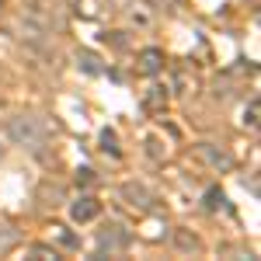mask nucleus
<instances>
[{"label":"nucleus","mask_w":261,"mask_h":261,"mask_svg":"<svg viewBox=\"0 0 261 261\" xmlns=\"http://www.w3.org/2000/svg\"><path fill=\"white\" fill-rule=\"evenodd\" d=\"M174 244H178V251H202L199 237L188 233V230H178V233H174Z\"/></svg>","instance_id":"nucleus-8"},{"label":"nucleus","mask_w":261,"mask_h":261,"mask_svg":"<svg viewBox=\"0 0 261 261\" xmlns=\"http://www.w3.org/2000/svg\"><path fill=\"white\" fill-rule=\"evenodd\" d=\"M244 122H247L251 129L258 125V101H251V105H247V112H244Z\"/></svg>","instance_id":"nucleus-14"},{"label":"nucleus","mask_w":261,"mask_h":261,"mask_svg":"<svg viewBox=\"0 0 261 261\" xmlns=\"http://www.w3.org/2000/svg\"><path fill=\"white\" fill-rule=\"evenodd\" d=\"M143 105H146V112H161L164 105H167V94H164V87H150V94L143 98Z\"/></svg>","instance_id":"nucleus-7"},{"label":"nucleus","mask_w":261,"mask_h":261,"mask_svg":"<svg viewBox=\"0 0 261 261\" xmlns=\"http://www.w3.org/2000/svg\"><path fill=\"white\" fill-rule=\"evenodd\" d=\"M53 237H56L63 247H81V241H77V237H73L66 226H60V223H53Z\"/></svg>","instance_id":"nucleus-10"},{"label":"nucleus","mask_w":261,"mask_h":261,"mask_svg":"<svg viewBox=\"0 0 261 261\" xmlns=\"http://www.w3.org/2000/svg\"><path fill=\"white\" fill-rule=\"evenodd\" d=\"M0 157H4V153H0Z\"/></svg>","instance_id":"nucleus-19"},{"label":"nucleus","mask_w":261,"mask_h":261,"mask_svg":"<svg viewBox=\"0 0 261 261\" xmlns=\"http://www.w3.org/2000/svg\"><path fill=\"white\" fill-rule=\"evenodd\" d=\"M174 4H181V0H164V7H174Z\"/></svg>","instance_id":"nucleus-17"},{"label":"nucleus","mask_w":261,"mask_h":261,"mask_svg":"<svg viewBox=\"0 0 261 261\" xmlns=\"http://www.w3.org/2000/svg\"><path fill=\"white\" fill-rule=\"evenodd\" d=\"M94 171H91V167H81V171H77V185H94Z\"/></svg>","instance_id":"nucleus-15"},{"label":"nucleus","mask_w":261,"mask_h":261,"mask_svg":"<svg viewBox=\"0 0 261 261\" xmlns=\"http://www.w3.org/2000/svg\"><path fill=\"white\" fill-rule=\"evenodd\" d=\"M4 4H7V0H0V11H4Z\"/></svg>","instance_id":"nucleus-18"},{"label":"nucleus","mask_w":261,"mask_h":261,"mask_svg":"<svg viewBox=\"0 0 261 261\" xmlns=\"http://www.w3.org/2000/svg\"><path fill=\"white\" fill-rule=\"evenodd\" d=\"M98 213H101V202L91 199V195H81V199L70 205V216H73V223H91Z\"/></svg>","instance_id":"nucleus-3"},{"label":"nucleus","mask_w":261,"mask_h":261,"mask_svg":"<svg viewBox=\"0 0 261 261\" xmlns=\"http://www.w3.org/2000/svg\"><path fill=\"white\" fill-rule=\"evenodd\" d=\"M101 146H105V153H112V157H119V136H115V129H105L101 133Z\"/></svg>","instance_id":"nucleus-11"},{"label":"nucleus","mask_w":261,"mask_h":261,"mask_svg":"<svg viewBox=\"0 0 261 261\" xmlns=\"http://www.w3.org/2000/svg\"><path fill=\"white\" fill-rule=\"evenodd\" d=\"M32 258H56V251H53V247H42V244H35V247H32Z\"/></svg>","instance_id":"nucleus-16"},{"label":"nucleus","mask_w":261,"mask_h":261,"mask_svg":"<svg viewBox=\"0 0 261 261\" xmlns=\"http://www.w3.org/2000/svg\"><path fill=\"white\" fill-rule=\"evenodd\" d=\"M223 202H226V199H223V192H220V188H213V192L205 195V209H220Z\"/></svg>","instance_id":"nucleus-13"},{"label":"nucleus","mask_w":261,"mask_h":261,"mask_svg":"<svg viewBox=\"0 0 261 261\" xmlns=\"http://www.w3.org/2000/svg\"><path fill=\"white\" fill-rule=\"evenodd\" d=\"M161 66H164V53L161 49H143L140 53V73L153 77V73H161Z\"/></svg>","instance_id":"nucleus-5"},{"label":"nucleus","mask_w":261,"mask_h":261,"mask_svg":"<svg viewBox=\"0 0 261 261\" xmlns=\"http://www.w3.org/2000/svg\"><path fill=\"white\" fill-rule=\"evenodd\" d=\"M77 63H81L87 73H101V60L94 56V53H87V49H84V53H77Z\"/></svg>","instance_id":"nucleus-12"},{"label":"nucleus","mask_w":261,"mask_h":261,"mask_svg":"<svg viewBox=\"0 0 261 261\" xmlns=\"http://www.w3.org/2000/svg\"><path fill=\"white\" fill-rule=\"evenodd\" d=\"M195 153H199L205 164H213L216 171H230V167H233V157H230V153H223V150H213L209 143H199V146H195Z\"/></svg>","instance_id":"nucleus-4"},{"label":"nucleus","mask_w":261,"mask_h":261,"mask_svg":"<svg viewBox=\"0 0 261 261\" xmlns=\"http://www.w3.org/2000/svg\"><path fill=\"white\" fill-rule=\"evenodd\" d=\"M129 244V233L122 230L119 223H112V226H105L98 233V251H108V254H115V251H122Z\"/></svg>","instance_id":"nucleus-2"},{"label":"nucleus","mask_w":261,"mask_h":261,"mask_svg":"<svg viewBox=\"0 0 261 261\" xmlns=\"http://www.w3.org/2000/svg\"><path fill=\"white\" fill-rule=\"evenodd\" d=\"M7 133H11L14 143L28 146V150H42V146L49 143V125H45L39 115H18V119H11Z\"/></svg>","instance_id":"nucleus-1"},{"label":"nucleus","mask_w":261,"mask_h":261,"mask_svg":"<svg viewBox=\"0 0 261 261\" xmlns=\"http://www.w3.org/2000/svg\"><path fill=\"white\" fill-rule=\"evenodd\" d=\"M122 195L133 202V205H140V209L150 205V192H146L143 185H133V181H129V185H122Z\"/></svg>","instance_id":"nucleus-6"},{"label":"nucleus","mask_w":261,"mask_h":261,"mask_svg":"<svg viewBox=\"0 0 261 261\" xmlns=\"http://www.w3.org/2000/svg\"><path fill=\"white\" fill-rule=\"evenodd\" d=\"M18 230H14V226H0V254H7V251H11V247H18Z\"/></svg>","instance_id":"nucleus-9"}]
</instances>
